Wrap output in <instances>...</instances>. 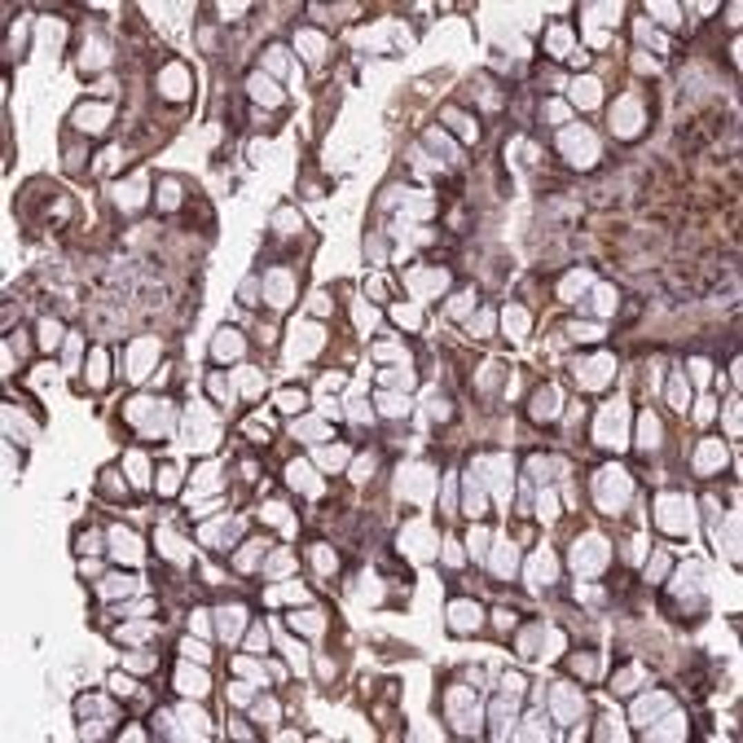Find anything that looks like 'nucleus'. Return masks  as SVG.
<instances>
[{"label":"nucleus","mask_w":743,"mask_h":743,"mask_svg":"<svg viewBox=\"0 0 743 743\" xmlns=\"http://www.w3.org/2000/svg\"><path fill=\"white\" fill-rule=\"evenodd\" d=\"M115 554L128 559V563H137V559H141V541H137L133 532H115Z\"/></svg>","instance_id":"7ed1b4c3"},{"label":"nucleus","mask_w":743,"mask_h":743,"mask_svg":"<svg viewBox=\"0 0 743 743\" xmlns=\"http://www.w3.org/2000/svg\"><path fill=\"white\" fill-rule=\"evenodd\" d=\"M251 97H255V102H269V106H282V93H278V84H273V79H264V75H255V79H251Z\"/></svg>","instance_id":"f03ea898"},{"label":"nucleus","mask_w":743,"mask_h":743,"mask_svg":"<svg viewBox=\"0 0 743 743\" xmlns=\"http://www.w3.org/2000/svg\"><path fill=\"white\" fill-rule=\"evenodd\" d=\"M572 97H577V106H598V84L594 79H577Z\"/></svg>","instance_id":"20e7f679"},{"label":"nucleus","mask_w":743,"mask_h":743,"mask_svg":"<svg viewBox=\"0 0 743 743\" xmlns=\"http://www.w3.org/2000/svg\"><path fill=\"white\" fill-rule=\"evenodd\" d=\"M484 546H488V532L475 528V532H471V554H484Z\"/></svg>","instance_id":"0eeeda50"},{"label":"nucleus","mask_w":743,"mask_h":743,"mask_svg":"<svg viewBox=\"0 0 743 743\" xmlns=\"http://www.w3.org/2000/svg\"><path fill=\"white\" fill-rule=\"evenodd\" d=\"M242 616H247L242 607H233V611H220V620H224V625H220V629H224V638H238V629H242Z\"/></svg>","instance_id":"39448f33"},{"label":"nucleus","mask_w":743,"mask_h":743,"mask_svg":"<svg viewBox=\"0 0 743 743\" xmlns=\"http://www.w3.org/2000/svg\"><path fill=\"white\" fill-rule=\"evenodd\" d=\"M532 418H537V423H554V418H559V392H554V387H541V392H537Z\"/></svg>","instance_id":"f257e3e1"},{"label":"nucleus","mask_w":743,"mask_h":743,"mask_svg":"<svg viewBox=\"0 0 743 743\" xmlns=\"http://www.w3.org/2000/svg\"><path fill=\"white\" fill-rule=\"evenodd\" d=\"M181 651L189 655V660H207V646H198L194 638H185V642H181Z\"/></svg>","instance_id":"423d86ee"}]
</instances>
